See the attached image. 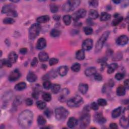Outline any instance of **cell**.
I'll return each instance as SVG.
<instances>
[{
    "instance_id": "obj_1",
    "label": "cell",
    "mask_w": 129,
    "mask_h": 129,
    "mask_svg": "<svg viewBox=\"0 0 129 129\" xmlns=\"http://www.w3.org/2000/svg\"><path fill=\"white\" fill-rule=\"evenodd\" d=\"M33 119V112L29 110L23 111L19 115L18 123L21 127L23 128H29L32 122Z\"/></svg>"
},
{
    "instance_id": "obj_2",
    "label": "cell",
    "mask_w": 129,
    "mask_h": 129,
    "mask_svg": "<svg viewBox=\"0 0 129 129\" xmlns=\"http://www.w3.org/2000/svg\"><path fill=\"white\" fill-rule=\"evenodd\" d=\"M41 30V26L39 23H34L29 29V36L31 39L36 38L40 33Z\"/></svg>"
},
{
    "instance_id": "obj_3",
    "label": "cell",
    "mask_w": 129,
    "mask_h": 129,
    "mask_svg": "<svg viewBox=\"0 0 129 129\" xmlns=\"http://www.w3.org/2000/svg\"><path fill=\"white\" fill-rule=\"evenodd\" d=\"M110 35V31H107L104 32L100 37L98 40L96 42V44L95 46V52H99L103 48V45L105 41L108 39L109 36Z\"/></svg>"
},
{
    "instance_id": "obj_4",
    "label": "cell",
    "mask_w": 129,
    "mask_h": 129,
    "mask_svg": "<svg viewBox=\"0 0 129 129\" xmlns=\"http://www.w3.org/2000/svg\"><path fill=\"white\" fill-rule=\"evenodd\" d=\"M83 103V99L80 95H77L67 101V105L70 108H76Z\"/></svg>"
},
{
    "instance_id": "obj_5",
    "label": "cell",
    "mask_w": 129,
    "mask_h": 129,
    "mask_svg": "<svg viewBox=\"0 0 129 129\" xmlns=\"http://www.w3.org/2000/svg\"><path fill=\"white\" fill-rule=\"evenodd\" d=\"M55 118L58 121L65 120L69 115L68 111L64 108L60 107L55 109Z\"/></svg>"
},
{
    "instance_id": "obj_6",
    "label": "cell",
    "mask_w": 129,
    "mask_h": 129,
    "mask_svg": "<svg viewBox=\"0 0 129 129\" xmlns=\"http://www.w3.org/2000/svg\"><path fill=\"white\" fill-rule=\"evenodd\" d=\"M88 108H85L84 112L82 114L80 118V125L81 127L85 128L89 125L90 122V115L88 113Z\"/></svg>"
},
{
    "instance_id": "obj_7",
    "label": "cell",
    "mask_w": 129,
    "mask_h": 129,
    "mask_svg": "<svg viewBox=\"0 0 129 129\" xmlns=\"http://www.w3.org/2000/svg\"><path fill=\"white\" fill-rule=\"evenodd\" d=\"M86 15V11L84 9H81L78 10L76 12L74 13L72 15V18L75 21H77L80 19L85 17Z\"/></svg>"
},
{
    "instance_id": "obj_8",
    "label": "cell",
    "mask_w": 129,
    "mask_h": 129,
    "mask_svg": "<svg viewBox=\"0 0 129 129\" xmlns=\"http://www.w3.org/2000/svg\"><path fill=\"white\" fill-rule=\"evenodd\" d=\"M93 40L90 38H88L85 39L83 43L82 47V50L84 51H90L91 50L93 47Z\"/></svg>"
},
{
    "instance_id": "obj_9",
    "label": "cell",
    "mask_w": 129,
    "mask_h": 129,
    "mask_svg": "<svg viewBox=\"0 0 129 129\" xmlns=\"http://www.w3.org/2000/svg\"><path fill=\"white\" fill-rule=\"evenodd\" d=\"M21 76L20 73L18 70H14L11 72L9 76V79L10 81H15L18 80Z\"/></svg>"
},
{
    "instance_id": "obj_10",
    "label": "cell",
    "mask_w": 129,
    "mask_h": 129,
    "mask_svg": "<svg viewBox=\"0 0 129 129\" xmlns=\"http://www.w3.org/2000/svg\"><path fill=\"white\" fill-rule=\"evenodd\" d=\"M129 38L125 35H123L119 37L116 40V43L119 45H125L128 42Z\"/></svg>"
},
{
    "instance_id": "obj_11",
    "label": "cell",
    "mask_w": 129,
    "mask_h": 129,
    "mask_svg": "<svg viewBox=\"0 0 129 129\" xmlns=\"http://www.w3.org/2000/svg\"><path fill=\"white\" fill-rule=\"evenodd\" d=\"M46 45V41L45 39L44 38H40L37 43V45H36V48L37 50H41L44 49Z\"/></svg>"
},
{
    "instance_id": "obj_12",
    "label": "cell",
    "mask_w": 129,
    "mask_h": 129,
    "mask_svg": "<svg viewBox=\"0 0 129 129\" xmlns=\"http://www.w3.org/2000/svg\"><path fill=\"white\" fill-rule=\"evenodd\" d=\"M95 121L100 124H103L106 122V119L103 116L102 114L100 112L96 113L95 114Z\"/></svg>"
},
{
    "instance_id": "obj_13",
    "label": "cell",
    "mask_w": 129,
    "mask_h": 129,
    "mask_svg": "<svg viewBox=\"0 0 129 129\" xmlns=\"http://www.w3.org/2000/svg\"><path fill=\"white\" fill-rule=\"evenodd\" d=\"M78 120L76 118L74 117H71L67 122V125L70 128H74L78 125Z\"/></svg>"
},
{
    "instance_id": "obj_14",
    "label": "cell",
    "mask_w": 129,
    "mask_h": 129,
    "mask_svg": "<svg viewBox=\"0 0 129 129\" xmlns=\"http://www.w3.org/2000/svg\"><path fill=\"white\" fill-rule=\"evenodd\" d=\"M68 71H69V69L67 66H62L58 68L57 72L61 76H65L67 74Z\"/></svg>"
},
{
    "instance_id": "obj_15",
    "label": "cell",
    "mask_w": 129,
    "mask_h": 129,
    "mask_svg": "<svg viewBox=\"0 0 129 129\" xmlns=\"http://www.w3.org/2000/svg\"><path fill=\"white\" fill-rule=\"evenodd\" d=\"M15 10V7L12 5H6L3 7L1 12L3 14H8L10 11Z\"/></svg>"
},
{
    "instance_id": "obj_16",
    "label": "cell",
    "mask_w": 129,
    "mask_h": 129,
    "mask_svg": "<svg viewBox=\"0 0 129 129\" xmlns=\"http://www.w3.org/2000/svg\"><path fill=\"white\" fill-rule=\"evenodd\" d=\"M97 73L96 69L95 67H89L87 68L85 71V74L86 76L90 77L94 75Z\"/></svg>"
},
{
    "instance_id": "obj_17",
    "label": "cell",
    "mask_w": 129,
    "mask_h": 129,
    "mask_svg": "<svg viewBox=\"0 0 129 129\" xmlns=\"http://www.w3.org/2000/svg\"><path fill=\"white\" fill-rule=\"evenodd\" d=\"M38 58L40 62H44L48 61L49 59L48 54L45 52H41L38 54Z\"/></svg>"
},
{
    "instance_id": "obj_18",
    "label": "cell",
    "mask_w": 129,
    "mask_h": 129,
    "mask_svg": "<svg viewBox=\"0 0 129 129\" xmlns=\"http://www.w3.org/2000/svg\"><path fill=\"white\" fill-rule=\"evenodd\" d=\"M8 59L12 63H15L17 61L18 55L14 52H12L8 55Z\"/></svg>"
},
{
    "instance_id": "obj_19",
    "label": "cell",
    "mask_w": 129,
    "mask_h": 129,
    "mask_svg": "<svg viewBox=\"0 0 129 129\" xmlns=\"http://www.w3.org/2000/svg\"><path fill=\"white\" fill-rule=\"evenodd\" d=\"M76 57L78 60H83L85 57V52L83 50H79L76 53Z\"/></svg>"
},
{
    "instance_id": "obj_20",
    "label": "cell",
    "mask_w": 129,
    "mask_h": 129,
    "mask_svg": "<svg viewBox=\"0 0 129 129\" xmlns=\"http://www.w3.org/2000/svg\"><path fill=\"white\" fill-rule=\"evenodd\" d=\"M78 89L82 94H85L88 90V86L87 84L81 83L79 85Z\"/></svg>"
},
{
    "instance_id": "obj_21",
    "label": "cell",
    "mask_w": 129,
    "mask_h": 129,
    "mask_svg": "<svg viewBox=\"0 0 129 129\" xmlns=\"http://www.w3.org/2000/svg\"><path fill=\"white\" fill-rule=\"evenodd\" d=\"M37 76L33 72L29 73L27 76V81L31 83H33V82H36V81L37 80Z\"/></svg>"
},
{
    "instance_id": "obj_22",
    "label": "cell",
    "mask_w": 129,
    "mask_h": 129,
    "mask_svg": "<svg viewBox=\"0 0 129 129\" xmlns=\"http://www.w3.org/2000/svg\"><path fill=\"white\" fill-rule=\"evenodd\" d=\"M88 16L89 18L91 19H95L98 17L99 14L97 11L95 10L91 9L89 12Z\"/></svg>"
},
{
    "instance_id": "obj_23",
    "label": "cell",
    "mask_w": 129,
    "mask_h": 129,
    "mask_svg": "<svg viewBox=\"0 0 129 129\" xmlns=\"http://www.w3.org/2000/svg\"><path fill=\"white\" fill-rule=\"evenodd\" d=\"M122 107H120L117 108L116 109H114L112 111V117L113 118H116L119 117L122 113Z\"/></svg>"
},
{
    "instance_id": "obj_24",
    "label": "cell",
    "mask_w": 129,
    "mask_h": 129,
    "mask_svg": "<svg viewBox=\"0 0 129 129\" xmlns=\"http://www.w3.org/2000/svg\"><path fill=\"white\" fill-rule=\"evenodd\" d=\"M50 18L49 16L44 15V16H41L37 18V21L39 23H46V22H49L50 21Z\"/></svg>"
},
{
    "instance_id": "obj_25",
    "label": "cell",
    "mask_w": 129,
    "mask_h": 129,
    "mask_svg": "<svg viewBox=\"0 0 129 129\" xmlns=\"http://www.w3.org/2000/svg\"><path fill=\"white\" fill-rule=\"evenodd\" d=\"M116 94L119 96H124L126 94V88L123 86H119L116 89Z\"/></svg>"
},
{
    "instance_id": "obj_26",
    "label": "cell",
    "mask_w": 129,
    "mask_h": 129,
    "mask_svg": "<svg viewBox=\"0 0 129 129\" xmlns=\"http://www.w3.org/2000/svg\"><path fill=\"white\" fill-rule=\"evenodd\" d=\"M118 65L116 63H113L111 64L108 68V73L109 74H112L113 72H114L115 70L118 69Z\"/></svg>"
},
{
    "instance_id": "obj_27",
    "label": "cell",
    "mask_w": 129,
    "mask_h": 129,
    "mask_svg": "<svg viewBox=\"0 0 129 129\" xmlns=\"http://www.w3.org/2000/svg\"><path fill=\"white\" fill-rule=\"evenodd\" d=\"M62 9L64 12H66L72 11V6L70 1H67L63 5Z\"/></svg>"
},
{
    "instance_id": "obj_28",
    "label": "cell",
    "mask_w": 129,
    "mask_h": 129,
    "mask_svg": "<svg viewBox=\"0 0 129 129\" xmlns=\"http://www.w3.org/2000/svg\"><path fill=\"white\" fill-rule=\"evenodd\" d=\"M26 88V84L24 82H20L16 85L15 86V89L18 91H22L23 90L25 89Z\"/></svg>"
},
{
    "instance_id": "obj_29",
    "label": "cell",
    "mask_w": 129,
    "mask_h": 129,
    "mask_svg": "<svg viewBox=\"0 0 129 129\" xmlns=\"http://www.w3.org/2000/svg\"><path fill=\"white\" fill-rule=\"evenodd\" d=\"M120 124L121 126L123 127L124 128H127L129 126L128 123V118H125V116H123L122 118L120 119Z\"/></svg>"
},
{
    "instance_id": "obj_30",
    "label": "cell",
    "mask_w": 129,
    "mask_h": 129,
    "mask_svg": "<svg viewBox=\"0 0 129 129\" xmlns=\"http://www.w3.org/2000/svg\"><path fill=\"white\" fill-rule=\"evenodd\" d=\"M4 66L7 67H11L12 66V63L9 59L5 58V59L1 60V68H2Z\"/></svg>"
},
{
    "instance_id": "obj_31",
    "label": "cell",
    "mask_w": 129,
    "mask_h": 129,
    "mask_svg": "<svg viewBox=\"0 0 129 129\" xmlns=\"http://www.w3.org/2000/svg\"><path fill=\"white\" fill-rule=\"evenodd\" d=\"M61 86L58 84H54L51 86V91L53 93L56 94L60 91Z\"/></svg>"
},
{
    "instance_id": "obj_32",
    "label": "cell",
    "mask_w": 129,
    "mask_h": 129,
    "mask_svg": "<svg viewBox=\"0 0 129 129\" xmlns=\"http://www.w3.org/2000/svg\"><path fill=\"white\" fill-rule=\"evenodd\" d=\"M64 23L67 26L70 25L71 23V17L69 15H66L64 16L63 18Z\"/></svg>"
},
{
    "instance_id": "obj_33",
    "label": "cell",
    "mask_w": 129,
    "mask_h": 129,
    "mask_svg": "<svg viewBox=\"0 0 129 129\" xmlns=\"http://www.w3.org/2000/svg\"><path fill=\"white\" fill-rule=\"evenodd\" d=\"M111 18V16L110 14L106 13V12H103L102 13L101 16H100V20L102 21H108L110 20Z\"/></svg>"
},
{
    "instance_id": "obj_34",
    "label": "cell",
    "mask_w": 129,
    "mask_h": 129,
    "mask_svg": "<svg viewBox=\"0 0 129 129\" xmlns=\"http://www.w3.org/2000/svg\"><path fill=\"white\" fill-rule=\"evenodd\" d=\"M42 97L43 99L46 102H50L52 99L51 95L48 92H44L42 95Z\"/></svg>"
},
{
    "instance_id": "obj_35",
    "label": "cell",
    "mask_w": 129,
    "mask_h": 129,
    "mask_svg": "<svg viewBox=\"0 0 129 129\" xmlns=\"http://www.w3.org/2000/svg\"><path fill=\"white\" fill-rule=\"evenodd\" d=\"M46 120L42 115H39L37 118V123L40 126H43L46 124Z\"/></svg>"
},
{
    "instance_id": "obj_36",
    "label": "cell",
    "mask_w": 129,
    "mask_h": 129,
    "mask_svg": "<svg viewBox=\"0 0 129 129\" xmlns=\"http://www.w3.org/2000/svg\"><path fill=\"white\" fill-rule=\"evenodd\" d=\"M37 105L39 110H44L46 107V104L44 101H38L37 102Z\"/></svg>"
},
{
    "instance_id": "obj_37",
    "label": "cell",
    "mask_w": 129,
    "mask_h": 129,
    "mask_svg": "<svg viewBox=\"0 0 129 129\" xmlns=\"http://www.w3.org/2000/svg\"><path fill=\"white\" fill-rule=\"evenodd\" d=\"M15 22V20L11 17H7L5 18L3 20V23L5 24L8 25V24H13Z\"/></svg>"
},
{
    "instance_id": "obj_38",
    "label": "cell",
    "mask_w": 129,
    "mask_h": 129,
    "mask_svg": "<svg viewBox=\"0 0 129 129\" xmlns=\"http://www.w3.org/2000/svg\"><path fill=\"white\" fill-rule=\"evenodd\" d=\"M61 32L56 29H54L51 31V36L53 37H56L60 36Z\"/></svg>"
},
{
    "instance_id": "obj_39",
    "label": "cell",
    "mask_w": 129,
    "mask_h": 129,
    "mask_svg": "<svg viewBox=\"0 0 129 129\" xmlns=\"http://www.w3.org/2000/svg\"><path fill=\"white\" fill-rule=\"evenodd\" d=\"M80 68H81V66L80 65V64L76 63L74 64L72 67H71V69L73 71L75 72H78L80 71Z\"/></svg>"
},
{
    "instance_id": "obj_40",
    "label": "cell",
    "mask_w": 129,
    "mask_h": 129,
    "mask_svg": "<svg viewBox=\"0 0 129 129\" xmlns=\"http://www.w3.org/2000/svg\"><path fill=\"white\" fill-rule=\"evenodd\" d=\"M70 1L72 6V11L74 10L76 8H77L79 6L81 3L80 1H78V0H77V1Z\"/></svg>"
},
{
    "instance_id": "obj_41",
    "label": "cell",
    "mask_w": 129,
    "mask_h": 129,
    "mask_svg": "<svg viewBox=\"0 0 129 129\" xmlns=\"http://www.w3.org/2000/svg\"><path fill=\"white\" fill-rule=\"evenodd\" d=\"M123 20V18L122 17H118L116 18L115 19H114L112 22V24L113 26H116L119 25L121 22H122V21Z\"/></svg>"
},
{
    "instance_id": "obj_42",
    "label": "cell",
    "mask_w": 129,
    "mask_h": 129,
    "mask_svg": "<svg viewBox=\"0 0 129 129\" xmlns=\"http://www.w3.org/2000/svg\"><path fill=\"white\" fill-rule=\"evenodd\" d=\"M51 86H52V83L48 80H45L43 83V87L44 89H49L50 88H51Z\"/></svg>"
},
{
    "instance_id": "obj_43",
    "label": "cell",
    "mask_w": 129,
    "mask_h": 129,
    "mask_svg": "<svg viewBox=\"0 0 129 129\" xmlns=\"http://www.w3.org/2000/svg\"><path fill=\"white\" fill-rule=\"evenodd\" d=\"M83 30H84V33L86 35H91L93 32V30L92 29V28L89 27V26L85 27L83 29Z\"/></svg>"
},
{
    "instance_id": "obj_44",
    "label": "cell",
    "mask_w": 129,
    "mask_h": 129,
    "mask_svg": "<svg viewBox=\"0 0 129 129\" xmlns=\"http://www.w3.org/2000/svg\"><path fill=\"white\" fill-rule=\"evenodd\" d=\"M97 104H98V105H100V106L104 107L107 104V101L104 99L99 98L97 100Z\"/></svg>"
},
{
    "instance_id": "obj_45",
    "label": "cell",
    "mask_w": 129,
    "mask_h": 129,
    "mask_svg": "<svg viewBox=\"0 0 129 129\" xmlns=\"http://www.w3.org/2000/svg\"><path fill=\"white\" fill-rule=\"evenodd\" d=\"M50 10H51V11L52 12V13H56L58 11V8L57 6H56L55 4H51L50 6Z\"/></svg>"
},
{
    "instance_id": "obj_46",
    "label": "cell",
    "mask_w": 129,
    "mask_h": 129,
    "mask_svg": "<svg viewBox=\"0 0 129 129\" xmlns=\"http://www.w3.org/2000/svg\"><path fill=\"white\" fill-rule=\"evenodd\" d=\"M122 54L121 53H116L112 57V60L114 61H120L122 58Z\"/></svg>"
},
{
    "instance_id": "obj_47",
    "label": "cell",
    "mask_w": 129,
    "mask_h": 129,
    "mask_svg": "<svg viewBox=\"0 0 129 129\" xmlns=\"http://www.w3.org/2000/svg\"><path fill=\"white\" fill-rule=\"evenodd\" d=\"M90 108L93 111H97L99 108V105L96 102H93L90 105Z\"/></svg>"
},
{
    "instance_id": "obj_48",
    "label": "cell",
    "mask_w": 129,
    "mask_h": 129,
    "mask_svg": "<svg viewBox=\"0 0 129 129\" xmlns=\"http://www.w3.org/2000/svg\"><path fill=\"white\" fill-rule=\"evenodd\" d=\"M44 113L45 115L46 116L47 118H51V116H52V115L53 114V112L50 109H46L45 110V111H44Z\"/></svg>"
},
{
    "instance_id": "obj_49",
    "label": "cell",
    "mask_w": 129,
    "mask_h": 129,
    "mask_svg": "<svg viewBox=\"0 0 129 129\" xmlns=\"http://www.w3.org/2000/svg\"><path fill=\"white\" fill-rule=\"evenodd\" d=\"M58 62V60L57 58H52L49 61V64L50 65V66H54L56 65V64H57Z\"/></svg>"
},
{
    "instance_id": "obj_50",
    "label": "cell",
    "mask_w": 129,
    "mask_h": 129,
    "mask_svg": "<svg viewBox=\"0 0 129 129\" xmlns=\"http://www.w3.org/2000/svg\"><path fill=\"white\" fill-rule=\"evenodd\" d=\"M125 75L123 73H119L115 74V79L118 80H121L124 78Z\"/></svg>"
},
{
    "instance_id": "obj_51",
    "label": "cell",
    "mask_w": 129,
    "mask_h": 129,
    "mask_svg": "<svg viewBox=\"0 0 129 129\" xmlns=\"http://www.w3.org/2000/svg\"><path fill=\"white\" fill-rule=\"evenodd\" d=\"M7 15L9 16H12V17H16L18 16L17 12L15 10H13L12 11H10V12H9L8 14H7Z\"/></svg>"
},
{
    "instance_id": "obj_52",
    "label": "cell",
    "mask_w": 129,
    "mask_h": 129,
    "mask_svg": "<svg viewBox=\"0 0 129 129\" xmlns=\"http://www.w3.org/2000/svg\"><path fill=\"white\" fill-rule=\"evenodd\" d=\"M89 5L92 7H96L98 5V1H95V0H92V1H89L88 2Z\"/></svg>"
},
{
    "instance_id": "obj_53",
    "label": "cell",
    "mask_w": 129,
    "mask_h": 129,
    "mask_svg": "<svg viewBox=\"0 0 129 129\" xmlns=\"http://www.w3.org/2000/svg\"><path fill=\"white\" fill-rule=\"evenodd\" d=\"M38 64V60L37 57H34L31 63V66L32 67H36Z\"/></svg>"
},
{
    "instance_id": "obj_54",
    "label": "cell",
    "mask_w": 129,
    "mask_h": 129,
    "mask_svg": "<svg viewBox=\"0 0 129 129\" xmlns=\"http://www.w3.org/2000/svg\"><path fill=\"white\" fill-rule=\"evenodd\" d=\"M94 79L95 80L98 81H101L102 79V75L99 73H96L94 75Z\"/></svg>"
},
{
    "instance_id": "obj_55",
    "label": "cell",
    "mask_w": 129,
    "mask_h": 129,
    "mask_svg": "<svg viewBox=\"0 0 129 129\" xmlns=\"http://www.w3.org/2000/svg\"><path fill=\"white\" fill-rule=\"evenodd\" d=\"M33 100L31 98H27L25 100V103L28 106H30L33 104Z\"/></svg>"
},
{
    "instance_id": "obj_56",
    "label": "cell",
    "mask_w": 129,
    "mask_h": 129,
    "mask_svg": "<svg viewBox=\"0 0 129 129\" xmlns=\"http://www.w3.org/2000/svg\"><path fill=\"white\" fill-rule=\"evenodd\" d=\"M110 128L112 129H118V125H117L116 123H112L110 124Z\"/></svg>"
},
{
    "instance_id": "obj_57",
    "label": "cell",
    "mask_w": 129,
    "mask_h": 129,
    "mask_svg": "<svg viewBox=\"0 0 129 129\" xmlns=\"http://www.w3.org/2000/svg\"><path fill=\"white\" fill-rule=\"evenodd\" d=\"M27 52V49L26 48H22L20 50V53L22 55L26 54Z\"/></svg>"
},
{
    "instance_id": "obj_58",
    "label": "cell",
    "mask_w": 129,
    "mask_h": 129,
    "mask_svg": "<svg viewBox=\"0 0 129 129\" xmlns=\"http://www.w3.org/2000/svg\"><path fill=\"white\" fill-rule=\"evenodd\" d=\"M128 116H129V110L128 109H125L124 110V116L125 118H128Z\"/></svg>"
},
{
    "instance_id": "obj_59",
    "label": "cell",
    "mask_w": 129,
    "mask_h": 129,
    "mask_svg": "<svg viewBox=\"0 0 129 129\" xmlns=\"http://www.w3.org/2000/svg\"><path fill=\"white\" fill-rule=\"evenodd\" d=\"M124 85H125V87L128 89L129 88V79H127L125 80V81L124 82Z\"/></svg>"
},
{
    "instance_id": "obj_60",
    "label": "cell",
    "mask_w": 129,
    "mask_h": 129,
    "mask_svg": "<svg viewBox=\"0 0 129 129\" xmlns=\"http://www.w3.org/2000/svg\"><path fill=\"white\" fill-rule=\"evenodd\" d=\"M54 19L55 20V21H59L61 19V17L60 16L58 15H54Z\"/></svg>"
},
{
    "instance_id": "obj_61",
    "label": "cell",
    "mask_w": 129,
    "mask_h": 129,
    "mask_svg": "<svg viewBox=\"0 0 129 129\" xmlns=\"http://www.w3.org/2000/svg\"><path fill=\"white\" fill-rule=\"evenodd\" d=\"M113 2L114 3H115V4H118L120 3L121 2V1H113Z\"/></svg>"
},
{
    "instance_id": "obj_62",
    "label": "cell",
    "mask_w": 129,
    "mask_h": 129,
    "mask_svg": "<svg viewBox=\"0 0 129 129\" xmlns=\"http://www.w3.org/2000/svg\"><path fill=\"white\" fill-rule=\"evenodd\" d=\"M11 2H15V3H17L18 2H19V1H11Z\"/></svg>"
}]
</instances>
